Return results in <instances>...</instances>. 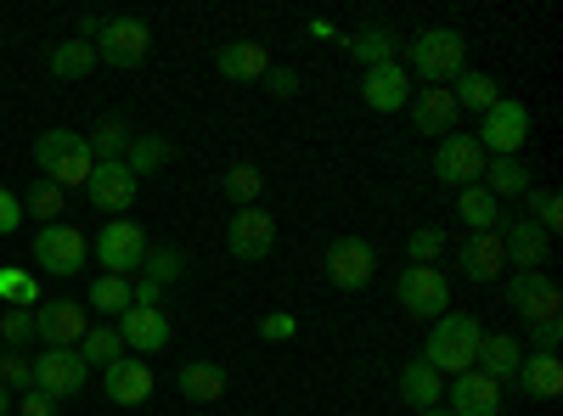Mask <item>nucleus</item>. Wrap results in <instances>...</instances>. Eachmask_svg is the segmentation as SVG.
Segmentation results:
<instances>
[{
	"label": "nucleus",
	"mask_w": 563,
	"mask_h": 416,
	"mask_svg": "<svg viewBox=\"0 0 563 416\" xmlns=\"http://www.w3.org/2000/svg\"><path fill=\"white\" fill-rule=\"evenodd\" d=\"M0 416H12V394H7V383H0Z\"/></svg>",
	"instance_id": "50"
},
{
	"label": "nucleus",
	"mask_w": 563,
	"mask_h": 416,
	"mask_svg": "<svg viewBox=\"0 0 563 416\" xmlns=\"http://www.w3.org/2000/svg\"><path fill=\"white\" fill-rule=\"evenodd\" d=\"M501 248H507V265H512V270H541L547 254H552V237H547L536 220H512V225L501 231Z\"/></svg>",
	"instance_id": "23"
},
{
	"label": "nucleus",
	"mask_w": 563,
	"mask_h": 416,
	"mask_svg": "<svg viewBox=\"0 0 563 416\" xmlns=\"http://www.w3.org/2000/svg\"><path fill=\"white\" fill-rule=\"evenodd\" d=\"M445 90H451V102L467 108V113H490V108L501 102V85H496L490 74H479V68H462Z\"/></svg>",
	"instance_id": "28"
},
{
	"label": "nucleus",
	"mask_w": 563,
	"mask_h": 416,
	"mask_svg": "<svg viewBox=\"0 0 563 416\" xmlns=\"http://www.w3.org/2000/svg\"><path fill=\"white\" fill-rule=\"evenodd\" d=\"M90 259V243H85V231L79 225H40L34 231V265L40 270H52V276H79Z\"/></svg>",
	"instance_id": "9"
},
{
	"label": "nucleus",
	"mask_w": 563,
	"mask_h": 416,
	"mask_svg": "<svg viewBox=\"0 0 563 416\" xmlns=\"http://www.w3.org/2000/svg\"><path fill=\"white\" fill-rule=\"evenodd\" d=\"M18 225H23V203H18V192L0 187V237H12Z\"/></svg>",
	"instance_id": "48"
},
{
	"label": "nucleus",
	"mask_w": 563,
	"mask_h": 416,
	"mask_svg": "<svg viewBox=\"0 0 563 416\" xmlns=\"http://www.w3.org/2000/svg\"><path fill=\"white\" fill-rule=\"evenodd\" d=\"M456 265L467 282H496L507 270V248H501V231H467L462 248H456Z\"/></svg>",
	"instance_id": "16"
},
{
	"label": "nucleus",
	"mask_w": 563,
	"mask_h": 416,
	"mask_svg": "<svg viewBox=\"0 0 563 416\" xmlns=\"http://www.w3.org/2000/svg\"><path fill=\"white\" fill-rule=\"evenodd\" d=\"M135 192H141V180H135L124 164H97V169H90V180H85V198L97 203L102 214H113V220L130 214Z\"/></svg>",
	"instance_id": "15"
},
{
	"label": "nucleus",
	"mask_w": 563,
	"mask_h": 416,
	"mask_svg": "<svg viewBox=\"0 0 563 416\" xmlns=\"http://www.w3.org/2000/svg\"><path fill=\"white\" fill-rule=\"evenodd\" d=\"M406 57L417 79H429V85H451L462 68H467V40L456 29H422L417 40H406Z\"/></svg>",
	"instance_id": "3"
},
{
	"label": "nucleus",
	"mask_w": 563,
	"mask_h": 416,
	"mask_svg": "<svg viewBox=\"0 0 563 416\" xmlns=\"http://www.w3.org/2000/svg\"><path fill=\"white\" fill-rule=\"evenodd\" d=\"M225 248H231V259H243V265L271 259V248H276V220H271L265 209H238V214H231V225H225Z\"/></svg>",
	"instance_id": "13"
},
{
	"label": "nucleus",
	"mask_w": 563,
	"mask_h": 416,
	"mask_svg": "<svg viewBox=\"0 0 563 416\" xmlns=\"http://www.w3.org/2000/svg\"><path fill=\"white\" fill-rule=\"evenodd\" d=\"M260 85L271 90L276 102H288V97H299V74H294V68H276V63H271V74H265Z\"/></svg>",
	"instance_id": "47"
},
{
	"label": "nucleus",
	"mask_w": 563,
	"mask_h": 416,
	"mask_svg": "<svg viewBox=\"0 0 563 416\" xmlns=\"http://www.w3.org/2000/svg\"><path fill=\"white\" fill-rule=\"evenodd\" d=\"M102 389H108L113 405H147V400H153V366L119 355L108 372H102Z\"/></svg>",
	"instance_id": "22"
},
{
	"label": "nucleus",
	"mask_w": 563,
	"mask_h": 416,
	"mask_svg": "<svg viewBox=\"0 0 563 416\" xmlns=\"http://www.w3.org/2000/svg\"><path fill=\"white\" fill-rule=\"evenodd\" d=\"M141 270H147V282H153V288H169V282H180L186 254H180V248H158V254L141 259Z\"/></svg>",
	"instance_id": "40"
},
{
	"label": "nucleus",
	"mask_w": 563,
	"mask_h": 416,
	"mask_svg": "<svg viewBox=\"0 0 563 416\" xmlns=\"http://www.w3.org/2000/svg\"><path fill=\"white\" fill-rule=\"evenodd\" d=\"M294 333H299V315H288V310L260 315V344H288Z\"/></svg>",
	"instance_id": "44"
},
{
	"label": "nucleus",
	"mask_w": 563,
	"mask_h": 416,
	"mask_svg": "<svg viewBox=\"0 0 563 416\" xmlns=\"http://www.w3.org/2000/svg\"><path fill=\"white\" fill-rule=\"evenodd\" d=\"M501 405H507L501 383L485 378L479 366L462 372V378H451V416H501Z\"/></svg>",
	"instance_id": "17"
},
{
	"label": "nucleus",
	"mask_w": 563,
	"mask_h": 416,
	"mask_svg": "<svg viewBox=\"0 0 563 416\" xmlns=\"http://www.w3.org/2000/svg\"><path fill=\"white\" fill-rule=\"evenodd\" d=\"M395 299L406 315H422V321H440L451 310V282L440 265H406L400 282H395Z\"/></svg>",
	"instance_id": "6"
},
{
	"label": "nucleus",
	"mask_w": 563,
	"mask_h": 416,
	"mask_svg": "<svg viewBox=\"0 0 563 416\" xmlns=\"http://www.w3.org/2000/svg\"><path fill=\"white\" fill-rule=\"evenodd\" d=\"M119 338H124L130 355H164V349H169V315L130 304V310L119 315Z\"/></svg>",
	"instance_id": "19"
},
{
	"label": "nucleus",
	"mask_w": 563,
	"mask_h": 416,
	"mask_svg": "<svg viewBox=\"0 0 563 416\" xmlns=\"http://www.w3.org/2000/svg\"><path fill=\"white\" fill-rule=\"evenodd\" d=\"M90 142V158L97 164H124V153H130V124L124 119H102L97 130L85 135Z\"/></svg>",
	"instance_id": "34"
},
{
	"label": "nucleus",
	"mask_w": 563,
	"mask_h": 416,
	"mask_svg": "<svg viewBox=\"0 0 563 416\" xmlns=\"http://www.w3.org/2000/svg\"><path fill=\"white\" fill-rule=\"evenodd\" d=\"M411 124H417V135H434V142H440V135H451L456 130V102H451V90L445 85H429V90H411Z\"/></svg>",
	"instance_id": "21"
},
{
	"label": "nucleus",
	"mask_w": 563,
	"mask_h": 416,
	"mask_svg": "<svg viewBox=\"0 0 563 416\" xmlns=\"http://www.w3.org/2000/svg\"><path fill=\"white\" fill-rule=\"evenodd\" d=\"M34 169L52 180V187H85L90 169H97V158H90V142L79 130H45L34 142Z\"/></svg>",
	"instance_id": "2"
},
{
	"label": "nucleus",
	"mask_w": 563,
	"mask_h": 416,
	"mask_svg": "<svg viewBox=\"0 0 563 416\" xmlns=\"http://www.w3.org/2000/svg\"><path fill=\"white\" fill-rule=\"evenodd\" d=\"M220 187H225V198H231V203L260 209V198H265V169H260V164H231Z\"/></svg>",
	"instance_id": "35"
},
{
	"label": "nucleus",
	"mask_w": 563,
	"mask_h": 416,
	"mask_svg": "<svg viewBox=\"0 0 563 416\" xmlns=\"http://www.w3.org/2000/svg\"><path fill=\"white\" fill-rule=\"evenodd\" d=\"M406 254H411V265H440V254H445V231H440V225L411 231V237H406Z\"/></svg>",
	"instance_id": "41"
},
{
	"label": "nucleus",
	"mask_w": 563,
	"mask_h": 416,
	"mask_svg": "<svg viewBox=\"0 0 563 416\" xmlns=\"http://www.w3.org/2000/svg\"><path fill=\"white\" fill-rule=\"evenodd\" d=\"M417 416H451V411H445V405H434V411H417Z\"/></svg>",
	"instance_id": "51"
},
{
	"label": "nucleus",
	"mask_w": 563,
	"mask_h": 416,
	"mask_svg": "<svg viewBox=\"0 0 563 416\" xmlns=\"http://www.w3.org/2000/svg\"><path fill=\"white\" fill-rule=\"evenodd\" d=\"M558 344H563V315L558 321H536L530 327V349L536 355H558Z\"/></svg>",
	"instance_id": "45"
},
{
	"label": "nucleus",
	"mask_w": 563,
	"mask_h": 416,
	"mask_svg": "<svg viewBox=\"0 0 563 416\" xmlns=\"http://www.w3.org/2000/svg\"><path fill=\"white\" fill-rule=\"evenodd\" d=\"M519 360H525V344L512 338V333H485L479 338V355H474V366H479L485 378H496V383L519 378Z\"/></svg>",
	"instance_id": "26"
},
{
	"label": "nucleus",
	"mask_w": 563,
	"mask_h": 416,
	"mask_svg": "<svg viewBox=\"0 0 563 416\" xmlns=\"http://www.w3.org/2000/svg\"><path fill=\"white\" fill-rule=\"evenodd\" d=\"M507 304L512 315L525 321V327H536V321H558L563 315V293L547 270H512V282H507Z\"/></svg>",
	"instance_id": "10"
},
{
	"label": "nucleus",
	"mask_w": 563,
	"mask_h": 416,
	"mask_svg": "<svg viewBox=\"0 0 563 416\" xmlns=\"http://www.w3.org/2000/svg\"><path fill=\"white\" fill-rule=\"evenodd\" d=\"M361 102L372 113H400L411 102V74L400 63H384V68H366L361 74Z\"/></svg>",
	"instance_id": "18"
},
{
	"label": "nucleus",
	"mask_w": 563,
	"mask_h": 416,
	"mask_svg": "<svg viewBox=\"0 0 563 416\" xmlns=\"http://www.w3.org/2000/svg\"><path fill=\"white\" fill-rule=\"evenodd\" d=\"M18 203H23V214H34L40 225H57V220H63V187H52V180H34Z\"/></svg>",
	"instance_id": "38"
},
{
	"label": "nucleus",
	"mask_w": 563,
	"mask_h": 416,
	"mask_svg": "<svg viewBox=\"0 0 563 416\" xmlns=\"http://www.w3.org/2000/svg\"><path fill=\"white\" fill-rule=\"evenodd\" d=\"M456 220H462L467 231H496V225H501V203H496L485 187H462V192H456Z\"/></svg>",
	"instance_id": "31"
},
{
	"label": "nucleus",
	"mask_w": 563,
	"mask_h": 416,
	"mask_svg": "<svg viewBox=\"0 0 563 416\" xmlns=\"http://www.w3.org/2000/svg\"><path fill=\"white\" fill-rule=\"evenodd\" d=\"M400 400H406L411 411H434V405H440V372H434L422 355L400 366Z\"/></svg>",
	"instance_id": "29"
},
{
	"label": "nucleus",
	"mask_w": 563,
	"mask_h": 416,
	"mask_svg": "<svg viewBox=\"0 0 563 416\" xmlns=\"http://www.w3.org/2000/svg\"><path fill=\"white\" fill-rule=\"evenodd\" d=\"M321 270L339 293H361V288H372V276H378V248H372L366 237H333Z\"/></svg>",
	"instance_id": "5"
},
{
	"label": "nucleus",
	"mask_w": 563,
	"mask_h": 416,
	"mask_svg": "<svg viewBox=\"0 0 563 416\" xmlns=\"http://www.w3.org/2000/svg\"><path fill=\"white\" fill-rule=\"evenodd\" d=\"M479 187H485L496 203H501V198H525V192H530V169H525L519 158H496V164L479 175Z\"/></svg>",
	"instance_id": "32"
},
{
	"label": "nucleus",
	"mask_w": 563,
	"mask_h": 416,
	"mask_svg": "<svg viewBox=\"0 0 563 416\" xmlns=\"http://www.w3.org/2000/svg\"><path fill=\"white\" fill-rule=\"evenodd\" d=\"M85 333H90V321H85V310L74 299H52V304L34 310V338L45 349H74Z\"/></svg>",
	"instance_id": "14"
},
{
	"label": "nucleus",
	"mask_w": 563,
	"mask_h": 416,
	"mask_svg": "<svg viewBox=\"0 0 563 416\" xmlns=\"http://www.w3.org/2000/svg\"><path fill=\"white\" fill-rule=\"evenodd\" d=\"M434 175H440V187H479V175H485V147L474 142V135H440V147H434Z\"/></svg>",
	"instance_id": "11"
},
{
	"label": "nucleus",
	"mask_w": 563,
	"mask_h": 416,
	"mask_svg": "<svg viewBox=\"0 0 563 416\" xmlns=\"http://www.w3.org/2000/svg\"><path fill=\"white\" fill-rule=\"evenodd\" d=\"M147 52H153V29L141 23V18H108L102 23V34H97V63H108V68H141L147 63Z\"/></svg>",
	"instance_id": "8"
},
{
	"label": "nucleus",
	"mask_w": 563,
	"mask_h": 416,
	"mask_svg": "<svg viewBox=\"0 0 563 416\" xmlns=\"http://www.w3.org/2000/svg\"><path fill=\"white\" fill-rule=\"evenodd\" d=\"M0 383H7V394L12 389H34V360L23 349H7L0 355Z\"/></svg>",
	"instance_id": "42"
},
{
	"label": "nucleus",
	"mask_w": 563,
	"mask_h": 416,
	"mask_svg": "<svg viewBox=\"0 0 563 416\" xmlns=\"http://www.w3.org/2000/svg\"><path fill=\"white\" fill-rule=\"evenodd\" d=\"M90 378V366L79 360V349H40L34 355V389L52 400H74Z\"/></svg>",
	"instance_id": "12"
},
{
	"label": "nucleus",
	"mask_w": 563,
	"mask_h": 416,
	"mask_svg": "<svg viewBox=\"0 0 563 416\" xmlns=\"http://www.w3.org/2000/svg\"><path fill=\"white\" fill-rule=\"evenodd\" d=\"M525 198H530V214H525V220H536L547 237H552V231H563V198H558L552 187H530Z\"/></svg>",
	"instance_id": "39"
},
{
	"label": "nucleus",
	"mask_w": 563,
	"mask_h": 416,
	"mask_svg": "<svg viewBox=\"0 0 563 416\" xmlns=\"http://www.w3.org/2000/svg\"><path fill=\"white\" fill-rule=\"evenodd\" d=\"M175 389L192 400V405H214V400L231 389V378H225L220 360H186L180 372H175Z\"/></svg>",
	"instance_id": "25"
},
{
	"label": "nucleus",
	"mask_w": 563,
	"mask_h": 416,
	"mask_svg": "<svg viewBox=\"0 0 563 416\" xmlns=\"http://www.w3.org/2000/svg\"><path fill=\"white\" fill-rule=\"evenodd\" d=\"M130 304H135L130 276H97V282H90V310L97 315H124Z\"/></svg>",
	"instance_id": "37"
},
{
	"label": "nucleus",
	"mask_w": 563,
	"mask_h": 416,
	"mask_svg": "<svg viewBox=\"0 0 563 416\" xmlns=\"http://www.w3.org/2000/svg\"><path fill=\"white\" fill-rule=\"evenodd\" d=\"M90 254L102 259V276H130V270H141V259L153 254V248H147V225H135V220L124 214V220L102 225V237L90 243Z\"/></svg>",
	"instance_id": "7"
},
{
	"label": "nucleus",
	"mask_w": 563,
	"mask_h": 416,
	"mask_svg": "<svg viewBox=\"0 0 563 416\" xmlns=\"http://www.w3.org/2000/svg\"><path fill=\"white\" fill-rule=\"evenodd\" d=\"M74 349H79V360H85V366H102V372H108V366L124 355V338H119V327H90Z\"/></svg>",
	"instance_id": "36"
},
{
	"label": "nucleus",
	"mask_w": 563,
	"mask_h": 416,
	"mask_svg": "<svg viewBox=\"0 0 563 416\" xmlns=\"http://www.w3.org/2000/svg\"><path fill=\"white\" fill-rule=\"evenodd\" d=\"M0 338H7V349L29 344V338H34V310H18V304H7V315H0Z\"/></svg>",
	"instance_id": "43"
},
{
	"label": "nucleus",
	"mask_w": 563,
	"mask_h": 416,
	"mask_svg": "<svg viewBox=\"0 0 563 416\" xmlns=\"http://www.w3.org/2000/svg\"><path fill=\"white\" fill-rule=\"evenodd\" d=\"M12 411H18V416H63V400L40 394V389H23V400H18Z\"/></svg>",
	"instance_id": "46"
},
{
	"label": "nucleus",
	"mask_w": 563,
	"mask_h": 416,
	"mask_svg": "<svg viewBox=\"0 0 563 416\" xmlns=\"http://www.w3.org/2000/svg\"><path fill=\"white\" fill-rule=\"evenodd\" d=\"M214 74L231 79V85H260L271 74V52H265V40H231L214 52Z\"/></svg>",
	"instance_id": "20"
},
{
	"label": "nucleus",
	"mask_w": 563,
	"mask_h": 416,
	"mask_svg": "<svg viewBox=\"0 0 563 416\" xmlns=\"http://www.w3.org/2000/svg\"><path fill=\"white\" fill-rule=\"evenodd\" d=\"M339 45L350 52V63H361V68H384V63H400V52H406V40H400L395 29H355V34H344Z\"/></svg>",
	"instance_id": "24"
},
{
	"label": "nucleus",
	"mask_w": 563,
	"mask_h": 416,
	"mask_svg": "<svg viewBox=\"0 0 563 416\" xmlns=\"http://www.w3.org/2000/svg\"><path fill=\"white\" fill-rule=\"evenodd\" d=\"M169 135H130V153H124V169L141 180V175H153V169H164L169 164Z\"/></svg>",
	"instance_id": "33"
},
{
	"label": "nucleus",
	"mask_w": 563,
	"mask_h": 416,
	"mask_svg": "<svg viewBox=\"0 0 563 416\" xmlns=\"http://www.w3.org/2000/svg\"><path fill=\"white\" fill-rule=\"evenodd\" d=\"M479 338H485V327H479L474 315L445 310L440 321H429V344H422V360H429L440 378H462V372H474Z\"/></svg>",
	"instance_id": "1"
},
{
	"label": "nucleus",
	"mask_w": 563,
	"mask_h": 416,
	"mask_svg": "<svg viewBox=\"0 0 563 416\" xmlns=\"http://www.w3.org/2000/svg\"><path fill=\"white\" fill-rule=\"evenodd\" d=\"M512 383H519L530 400H558V394H563V360L530 349V355L519 360V378H512Z\"/></svg>",
	"instance_id": "27"
},
{
	"label": "nucleus",
	"mask_w": 563,
	"mask_h": 416,
	"mask_svg": "<svg viewBox=\"0 0 563 416\" xmlns=\"http://www.w3.org/2000/svg\"><path fill=\"white\" fill-rule=\"evenodd\" d=\"M102 23H108V18H79V40H90V45H97V34H102Z\"/></svg>",
	"instance_id": "49"
},
{
	"label": "nucleus",
	"mask_w": 563,
	"mask_h": 416,
	"mask_svg": "<svg viewBox=\"0 0 563 416\" xmlns=\"http://www.w3.org/2000/svg\"><path fill=\"white\" fill-rule=\"evenodd\" d=\"M474 142L496 158H519L530 147V108L519 97H501L490 113H479V135Z\"/></svg>",
	"instance_id": "4"
},
{
	"label": "nucleus",
	"mask_w": 563,
	"mask_h": 416,
	"mask_svg": "<svg viewBox=\"0 0 563 416\" xmlns=\"http://www.w3.org/2000/svg\"><path fill=\"white\" fill-rule=\"evenodd\" d=\"M45 68H52V79H85L90 68H97V45H90V40H63V45H52V63H45Z\"/></svg>",
	"instance_id": "30"
}]
</instances>
